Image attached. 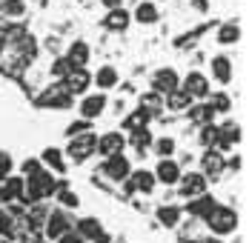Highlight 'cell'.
Returning <instances> with one entry per match:
<instances>
[{
    "instance_id": "cell-40",
    "label": "cell",
    "mask_w": 249,
    "mask_h": 243,
    "mask_svg": "<svg viewBox=\"0 0 249 243\" xmlns=\"http://www.w3.org/2000/svg\"><path fill=\"white\" fill-rule=\"evenodd\" d=\"M57 243H83V238L77 235L75 229H69L66 235H60V238H57Z\"/></svg>"
},
{
    "instance_id": "cell-1",
    "label": "cell",
    "mask_w": 249,
    "mask_h": 243,
    "mask_svg": "<svg viewBox=\"0 0 249 243\" xmlns=\"http://www.w3.org/2000/svg\"><path fill=\"white\" fill-rule=\"evenodd\" d=\"M206 223H209L212 235H229V232L238 229V212L229 209V206H215V209L209 212Z\"/></svg>"
},
{
    "instance_id": "cell-8",
    "label": "cell",
    "mask_w": 249,
    "mask_h": 243,
    "mask_svg": "<svg viewBox=\"0 0 249 243\" xmlns=\"http://www.w3.org/2000/svg\"><path fill=\"white\" fill-rule=\"evenodd\" d=\"M124 146H126V138L121 132H106V135L98 138V146L95 149H100V155L112 157V155H124Z\"/></svg>"
},
{
    "instance_id": "cell-30",
    "label": "cell",
    "mask_w": 249,
    "mask_h": 243,
    "mask_svg": "<svg viewBox=\"0 0 249 243\" xmlns=\"http://www.w3.org/2000/svg\"><path fill=\"white\" fill-rule=\"evenodd\" d=\"M0 9H3L9 17H20L26 6H23V0H3V3H0Z\"/></svg>"
},
{
    "instance_id": "cell-21",
    "label": "cell",
    "mask_w": 249,
    "mask_h": 243,
    "mask_svg": "<svg viewBox=\"0 0 249 243\" xmlns=\"http://www.w3.org/2000/svg\"><path fill=\"white\" fill-rule=\"evenodd\" d=\"M66 60H69L72 66H77V69H83V66H86V60H89V46H86L83 40H77V43H72V49H69V54H66Z\"/></svg>"
},
{
    "instance_id": "cell-46",
    "label": "cell",
    "mask_w": 249,
    "mask_h": 243,
    "mask_svg": "<svg viewBox=\"0 0 249 243\" xmlns=\"http://www.w3.org/2000/svg\"><path fill=\"white\" fill-rule=\"evenodd\" d=\"M0 200H3V192H0Z\"/></svg>"
},
{
    "instance_id": "cell-20",
    "label": "cell",
    "mask_w": 249,
    "mask_h": 243,
    "mask_svg": "<svg viewBox=\"0 0 249 243\" xmlns=\"http://www.w3.org/2000/svg\"><path fill=\"white\" fill-rule=\"evenodd\" d=\"M103 26L112 29V32H124L126 26H129V12H126V9H112V12L106 15Z\"/></svg>"
},
{
    "instance_id": "cell-17",
    "label": "cell",
    "mask_w": 249,
    "mask_h": 243,
    "mask_svg": "<svg viewBox=\"0 0 249 243\" xmlns=\"http://www.w3.org/2000/svg\"><path fill=\"white\" fill-rule=\"evenodd\" d=\"M75 232L83 238V241H95L103 229H100V220L98 218H80V220H77V229H75Z\"/></svg>"
},
{
    "instance_id": "cell-28",
    "label": "cell",
    "mask_w": 249,
    "mask_h": 243,
    "mask_svg": "<svg viewBox=\"0 0 249 243\" xmlns=\"http://www.w3.org/2000/svg\"><path fill=\"white\" fill-rule=\"evenodd\" d=\"M189 118L200 126H209V123L215 121V112L209 109V106H192V112H189Z\"/></svg>"
},
{
    "instance_id": "cell-41",
    "label": "cell",
    "mask_w": 249,
    "mask_h": 243,
    "mask_svg": "<svg viewBox=\"0 0 249 243\" xmlns=\"http://www.w3.org/2000/svg\"><path fill=\"white\" fill-rule=\"evenodd\" d=\"M23 172H26V177L37 174V172H40V160H26V163H23Z\"/></svg>"
},
{
    "instance_id": "cell-36",
    "label": "cell",
    "mask_w": 249,
    "mask_h": 243,
    "mask_svg": "<svg viewBox=\"0 0 249 243\" xmlns=\"http://www.w3.org/2000/svg\"><path fill=\"white\" fill-rule=\"evenodd\" d=\"M172 152H175L172 138H160V140H158V155H160V157H172Z\"/></svg>"
},
{
    "instance_id": "cell-14",
    "label": "cell",
    "mask_w": 249,
    "mask_h": 243,
    "mask_svg": "<svg viewBox=\"0 0 249 243\" xmlns=\"http://www.w3.org/2000/svg\"><path fill=\"white\" fill-rule=\"evenodd\" d=\"M215 206H218V203H215V197H212V194H200V197H192V200L186 203V212H189V215H195V218L206 220V218H209V212H212Z\"/></svg>"
},
{
    "instance_id": "cell-38",
    "label": "cell",
    "mask_w": 249,
    "mask_h": 243,
    "mask_svg": "<svg viewBox=\"0 0 249 243\" xmlns=\"http://www.w3.org/2000/svg\"><path fill=\"white\" fill-rule=\"evenodd\" d=\"M200 143H203V146L215 143V126H212V123H209V126H203V129H200Z\"/></svg>"
},
{
    "instance_id": "cell-6",
    "label": "cell",
    "mask_w": 249,
    "mask_h": 243,
    "mask_svg": "<svg viewBox=\"0 0 249 243\" xmlns=\"http://www.w3.org/2000/svg\"><path fill=\"white\" fill-rule=\"evenodd\" d=\"M103 109H106V95H103V92L86 95L83 100H80V115H83V121H95V118H100Z\"/></svg>"
},
{
    "instance_id": "cell-44",
    "label": "cell",
    "mask_w": 249,
    "mask_h": 243,
    "mask_svg": "<svg viewBox=\"0 0 249 243\" xmlns=\"http://www.w3.org/2000/svg\"><path fill=\"white\" fill-rule=\"evenodd\" d=\"M3 49H6V35L0 32V52H3Z\"/></svg>"
},
{
    "instance_id": "cell-32",
    "label": "cell",
    "mask_w": 249,
    "mask_h": 243,
    "mask_svg": "<svg viewBox=\"0 0 249 243\" xmlns=\"http://www.w3.org/2000/svg\"><path fill=\"white\" fill-rule=\"evenodd\" d=\"M57 200H60L66 209H77V206H80V197H77L75 192H69V189H60V192H57Z\"/></svg>"
},
{
    "instance_id": "cell-23",
    "label": "cell",
    "mask_w": 249,
    "mask_h": 243,
    "mask_svg": "<svg viewBox=\"0 0 249 243\" xmlns=\"http://www.w3.org/2000/svg\"><path fill=\"white\" fill-rule=\"evenodd\" d=\"M152 112H146V109H138V112H132L129 118L124 121V129L126 132H138V129H146V123H149Z\"/></svg>"
},
{
    "instance_id": "cell-47",
    "label": "cell",
    "mask_w": 249,
    "mask_h": 243,
    "mask_svg": "<svg viewBox=\"0 0 249 243\" xmlns=\"http://www.w3.org/2000/svg\"><path fill=\"white\" fill-rule=\"evenodd\" d=\"M0 243H9V241H0Z\"/></svg>"
},
{
    "instance_id": "cell-29",
    "label": "cell",
    "mask_w": 249,
    "mask_h": 243,
    "mask_svg": "<svg viewBox=\"0 0 249 243\" xmlns=\"http://www.w3.org/2000/svg\"><path fill=\"white\" fill-rule=\"evenodd\" d=\"M166 103H169L172 109H186V106H192V97L186 95L183 89H175V92L166 95Z\"/></svg>"
},
{
    "instance_id": "cell-39",
    "label": "cell",
    "mask_w": 249,
    "mask_h": 243,
    "mask_svg": "<svg viewBox=\"0 0 249 243\" xmlns=\"http://www.w3.org/2000/svg\"><path fill=\"white\" fill-rule=\"evenodd\" d=\"M12 172V157L9 155H0V180H6Z\"/></svg>"
},
{
    "instance_id": "cell-27",
    "label": "cell",
    "mask_w": 249,
    "mask_h": 243,
    "mask_svg": "<svg viewBox=\"0 0 249 243\" xmlns=\"http://www.w3.org/2000/svg\"><path fill=\"white\" fill-rule=\"evenodd\" d=\"M158 220H160V226H178L180 209H178V206H160V209H158Z\"/></svg>"
},
{
    "instance_id": "cell-34",
    "label": "cell",
    "mask_w": 249,
    "mask_h": 243,
    "mask_svg": "<svg viewBox=\"0 0 249 243\" xmlns=\"http://www.w3.org/2000/svg\"><path fill=\"white\" fill-rule=\"evenodd\" d=\"M209 109H212V112H229V97H226L224 92H218V95L212 97Z\"/></svg>"
},
{
    "instance_id": "cell-7",
    "label": "cell",
    "mask_w": 249,
    "mask_h": 243,
    "mask_svg": "<svg viewBox=\"0 0 249 243\" xmlns=\"http://www.w3.org/2000/svg\"><path fill=\"white\" fill-rule=\"evenodd\" d=\"M72 229V220H69V215L66 212H52V215H46V238H52V241H57L60 235H66Z\"/></svg>"
},
{
    "instance_id": "cell-5",
    "label": "cell",
    "mask_w": 249,
    "mask_h": 243,
    "mask_svg": "<svg viewBox=\"0 0 249 243\" xmlns=\"http://www.w3.org/2000/svg\"><path fill=\"white\" fill-rule=\"evenodd\" d=\"M180 194L183 197H200V194H206V177L200 174V172H192V174H180Z\"/></svg>"
},
{
    "instance_id": "cell-26",
    "label": "cell",
    "mask_w": 249,
    "mask_h": 243,
    "mask_svg": "<svg viewBox=\"0 0 249 243\" xmlns=\"http://www.w3.org/2000/svg\"><path fill=\"white\" fill-rule=\"evenodd\" d=\"M95 83H98L100 89H112L118 83V72L112 66H100V72L95 74Z\"/></svg>"
},
{
    "instance_id": "cell-18",
    "label": "cell",
    "mask_w": 249,
    "mask_h": 243,
    "mask_svg": "<svg viewBox=\"0 0 249 243\" xmlns=\"http://www.w3.org/2000/svg\"><path fill=\"white\" fill-rule=\"evenodd\" d=\"M212 74H215L218 83H229V80H232V60L224 57V54H218V57L212 60Z\"/></svg>"
},
{
    "instance_id": "cell-15",
    "label": "cell",
    "mask_w": 249,
    "mask_h": 243,
    "mask_svg": "<svg viewBox=\"0 0 249 243\" xmlns=\"http://www.w3.org/2000/svg\"><path fill=\"white\" fill-rule=\"evenodd\" d=\"M200 163H203V177H218L221 172H224L226 160L221 152H215V149H209L203 157H200Z\"/></svg>"
},
{
    "instance_id": "cell-19",
    "label": "cell",
    "mask_w": 249,
    "mask_h": 243,
    "mask_svg": "<svg viewBox=\"0 0 249 243\" xmlns=\"http://www.w3.org/2000/svg\"><path fill=\"white\" fill-rule=\"evenodd\" d=\"M23 189H26V180L23 177H6L3 183V200H20L23 197Z\"/></svg>"
},
{
    "instance_id": "cell-10",
    "label": "cell",
    "mask_w": 249,
    "mask_h": 243,
    "mask_svg": "<svg viewBox=\"0 0 249 243\" xmlns=\"http://www.w3.org/2000/svg\"><path fill=\"white\" fill-rule=\"evenodd\" d=\"M72 103V95L63 86H49L43 95L37 97V106H54V109H66Z\"/></svg>"
},
{
    "instance_id": "cell-16",
    "label": "cell",
    "mask_w": 249,
    "mask_h": 243,
    "mask_svg": "<svg viewBox=\"0 0 249 243\" xmlns=\"http://www.w3.org/2000/svg\"><path fill=\"white\" fill-rule=\"evenodd\" d=\"M129 183H132V189H138V192H143V194H152V189H155V174L146 169H138V172H132L129 174Z\"/></svg>"
},
{
    "instance_id": "cell-43",
    "label": "cell",
    "mask_w": 249,
    "mask_h": 243,
    "mask_svg": "<svg viewBox=\"0 0 249 243\" xmlns=\"http://www.w3.org/2000/svg\"><path fill=\"white\" fill-rule=\"evenodd\" d=\"M195 9L198 12H206V0H195Z\"/></svg>"
},
{
    "instance_id": "cell-2",
    "label": "cell",
    "mask_w": 249,
    "mask_h": 243,
    "mask_svg": "<svg viewBox=\"0 0 249 243\" xmlns=\"http://www.w3.org/2000/svg\"><path fill=\"white\" fill-rule=\"evenodd\" d=\"M95 146H98V135H95V132H83V135H77V138H69L66 155H69L75 163H83V160L95 152Z\"/></svg>"
},
{
    "instance_id": "cell-4",
    "label": "cell",
    "mask_w": 249,
    "mask_h": 243,
    "mask_svg": "<svg viewBox=\"0 0 249 243\" xmlns=\"http://www.w3.org/2000/svg\"><path fill=\"white\" fill-rule=\"evenodd\" d=\"M241 140V126L238 123H224V126H215V152H226Z\"/></svg>"
},
{
    "instance_id": "cell-37",
    "label": "cell",
    "mask_w": 249,
    "mask_h": 243,
    "mask_svg": "<svg viewBox=\"0 0 249 243\" xmlns=\"http://www.w3.org/2000/svg\"><path fill=\"white\" fill-rule=\"evenodd\" d=\"M83 132H92V129H89V121L72 123V126L66 129V135H69V138H77V135H83Z\"/></svg>"
},
{
    "instance_id": "cell-35",
    "label": "cell",
    "mask_w": 249,
    "mask_h": 243,
    "mask_svg": "<svg viewBox=\"0 0 249 243\" xmlns=\"http://www.w3.org/2000/svg\"><path fill=\"white\" fill-rule=\"evenodd\" d=\"M12 232H15V220L6 212H0V238H12Z\"/></svg>"
},
{
    "instance_id": "cell-31",
    "label": "cell",
    "mask_w": 249,
    "mask_h": 243,
    "mask_svg": "<svg viewBox=\"0 0 249 243\" xmlns=\"http://www.w3.org/2000/svg\"><path fill=\"white\" fill-rule=\"evenodd\" d=\"M152 143V135H149V129H138V132H132V146L135 149H146V146Z\"/></svg>"
},
{
    "instance_id": "cell-13",
    "label": "cell",
    "mask_w": 249,
    "mask_h": 243,
    "mask_svg": "<svg viewBox=\"0 0 249 243\" xmlns=\"http://www.w3.org/2000/svg\"><path fill=\"white\" fill-rule=\"evenodd\" d=\"M183 92H186L189 97H206L209 95V80H206L200 72H189L186 80H183Z\"/></svg>"
},
{
    "instance_id": "cell-11",
    "label": "cell",
    "mask_w": 249,
    "mask_h": 243,
    "mask_svg": "<svg viewBox=\"0 0 249 243\" xmlns=\"http://www.w3.org/2000/svg\"><path fill=\"white\" fill-rule=\"evenodd\" d=\"M103 174L112 177V180H126V177L132 174V166H129V160H126L124 155H112V157H106V163H103Z\"/></svg>"
},
{
    "instance_id": "cell-24",
    "label": "cell",
    "mask_w": 249,
    "mask_h": 243,
    "mask_svg": "<svg viewBox=\"0 0 249 243\" xmlns=\"http://www.w3.org/2000/svg\"><path fill=\"white\" fill-rule=\"evenodd\" d=\"M135 20H141V23H155V20H158V6L149 3V0H143V3L135 9Z\"/></svg>"
},
{
    "instance_id": "cell-42",
    "label": "cell",
    "mask_w": 249,
    "mask_h": 243,
    "mask_svg": "<svg viewBox=\"0 0 249 243\" xmlns=\"http://www.w3.org/2000/svg\"><path fill=\"white\" fill-rule=\"evenodd\" d=\"M103 3H106L109 9H121V0H103Z\"/></svg>"
},
{
    "instance_id": "cell-3",
    "label": "cell",
    "mask_w": 249,
    "mask_h": 243,
    "mask_svg": "<svg viewBox=\"0 0 249 243\" xmlns=\"http://www.w3.org/2000/svg\"><path fill=\"white\" fill-rule=\"evenodd\" d=\"M175 89H180V77L175 69H158L152 77V92L155 95H169Z\"/></svg>"
},
{
    "instance_id": "cell-9",
    "label": "cell",
    "mask_w": 249,
    "mask_h": 243,
    "mask_svg": "<svg viewBox=\"0 0 249 243\" xmlns=\"http://www.w3.org/2000/svg\"><path fill=\"white\" fill-rule=\"evenodd\" d=\"M89 80H92V77H89V72H86V69H77V66H75L72 72L63 77V83H60V86H63L69 95H83V92L89 89Z\"/></svg>"
},
{
    "instance_id": "cell-25",
    "label": "cell",
    "mask_w": 249,
    "mask_h": 243,
    "mask_svg": "<svg viewBox=\"0 0 249 243\" xmlns=\"http://www.w3.org/2000/svg\"><path fill=\"white\" fill-rule=\"evenodd\" d=\"M43 163H46V166H52V169L54 172H60V174H63V172H66V163H63V155H60V149H43Z\"/></svg>"
},
{
    "instance_id": "cell-12",
    "label": "cell",
    "mask_w": 249,
    "mask_h": 243,
    "mask_svg": "<svg viewBox=\"0 0 249 243\" xmlns=\"http://www.w3.org/2000/svg\"><path fill=\"white\" fill-rule=\"evenodd\" d=\"M155 174V180H160V183H166V186H172L180 180V166L175 163L172 157H163L160 163H158V169L152 172Z\"/></svg>"
},
{
    "instance_id": "cell-45",
    "label": "cell",
    "mask_w": 249,
    "mask_h": 243,
    "mask_svg": "<svg viewBox=\"0 0 249 243\" xmlns=\"http://www.w3.org/2000/svg\"><path fill=\"white\" fill-rule=\"evenodd\" d=\"M200 243H221V241H215V238H206V241H200Z\"/></svg>"
},
{
    "instance_id": "cell-22",
    "label": "cell",
    "mask_w": 249,
    "mask_h": 243,
    "mask_svg": "<svg viewBox=\"0 0 249 243\" xmlns=\"http://www.w3.org/2000/svg\"><path fill=\"white\" fill-rule=\"evenodd\" d=\"M241 40V26L238 23H224L218 29V43L221 46H232V43H238Z\"/></svg>"
},
{
    "instance_id": "cell-33",
    "label": "cell",
    "mask_w": 249,
    "mask_h": 243,
    "mask_svg": "<svg viewBox=\"0 0 249 243\" xmlns=\"http://www.w3.org/2000/svg\"><path fill=\"white\" fill-rule=\"evenodd\" d=\"M72 69H75V66H72L66 57H57V60L52 63V74H54V77H66V74L72 72Z\"/></svg>"
}]
</instances>
